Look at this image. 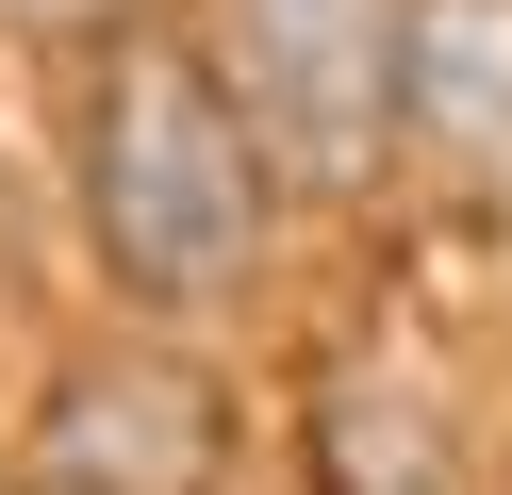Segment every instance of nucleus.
I'll return each mask as SVG.
<instances>
[{
  "mask_svg": "<svg viewBox=\"0 0 512 495\" xmlns=\"http://www.w3.org/2000/svg\"><path fill=\"white\" fill-rule=\"evenodd\" d=\"M83 248L133 297L199 314L265 264V132L232 116V83L182 50H133L83 116Z\"/></svg>",
  "mask_w": 512,
  "mask_h": 495,
  "instance_id": "f257e3e1",
  "label": "nucleus"
},
{
  "mask_svg": "<svg viewBox=\"0 0 512 495\" xmlns=\"http://www.w3.org/2000/svg\"><path fill=\"white\" fill-rule=\"evenodd\" d=\"M116 0H0V33H100Z\"/></svg>",
  "mask_w": 512,
  "mask_h": 495,
  "instance_id": "423d86ee",
  "label": "nucleus"
},
{
  "mask_svg": "<svg viewBox=\"0 0 512 495\" xmlns=\"http://www.w3.org/2000/svg\"><path fill=\"white\" fill-rule=\"evenodd\" d=\"M17 495H215V380L166 347H100L50 380Z\"/></svg>",
  "mask_w": 512,
  "mask_h": 495,
  "instance_id": "7ed1b4c3",
  "label": "nucleus"
},
{
  "mask_svg": "<svg viewBox=\"0 0 512 495\" xmlns=\"http://www.w3.org/2000/svg\"><path fill=\"white\" fill-rule=\"evenodd\" d=\"M397 132L479 198V215H512V0H413Z\"/></svg>",
  "mask_w": 512,
  "mask_h": 495,
  "instance_id": "20e7f679",
  "label": "nucleus"
},
{
  "mask_svg": "<svg viewBox=\"0 0 512 495\" xmlns=\"http://www.w3.org/2000/svg\"><path fill=\"white\" fill-rule=\"evenodd\" d=\"M232 66H248V132L298 165H364L397 132V66H413V0H232Z\"/></svg>",
  "mask_w": 512,
  "mask_h": 495,
  "instance_id": "f03ea898",
  "label": "nucleus"
},
{
  "mask_svg": "<svg viewBox=\"0 0 512 495\" xmlns=\"http://www.w3.org/2000/svg\"><path fill=\"white\" fill-rule=\"evenodd\" d=\"M314 495H463V429H446L413 347H331L314 380Z\"/></svg>",
  "mask_w": 512,
  "mask_h": 495,
  "instance_id": "39448f33",
  "label": "nucleus"
}]
</instances>
